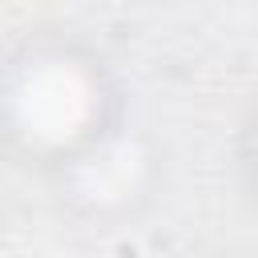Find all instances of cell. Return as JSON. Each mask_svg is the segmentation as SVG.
<instances>
[{
	"instance_id": "cell-1",
	"label": "cell",
	"mask_w": 258,
	"mask_h": 258,
	"mask_svg": "<svg viewBox=\"0 0 258 258\" xmlns=\"http://www.w3.org/2000/svg\"><path fill=\"white\" fill-rule=\"evenodd\" d=\"M12 109H16L20 129L32 133L36 141H64L89 121L93 85L77 64L48 56L20 73L12 89Z\"/></svg>"
}]
</instances>
